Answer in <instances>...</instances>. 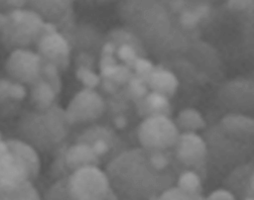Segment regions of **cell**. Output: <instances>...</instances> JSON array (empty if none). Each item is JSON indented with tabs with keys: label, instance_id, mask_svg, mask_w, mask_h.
<instances>
[{
	"label": "cell",
	"instance_id": "obj_28",
	"mask_svg": "<svg viewBox=\"0 0 254 200\" xmlns=\"http://www.w3.org/2000/svg\"><path fill=\"white\" fill-rule=\"evenodd\" d=\"M115 57L117 58L118 62L121 61V64L129 67L130 69L133 68V65L137 58L139 57H146L147 53L141 51L137 48L129 44H119L115 46Z\"/></svg>",
	"mask_w": 254,
	"mask_h": 200
},
{
	"label": "cell",
	"instance_id": "obj_25",
	"mask_svg": "<svg viewBox=\"0 0 254 200\" xmlns=\"http://www.w3.org/2000/svg\"><path fill=\"white\" fill-rule=\"evenodd\" d=\"M134 75L132 69L129 67L118 63L114 66L105 68L100 70L99 76L102 79H108L115 85H117L119 88H123L127 82L130 80V78Z\"/></svg>",
	"mask_w": 254,
	"mask_h": 200
},
{
	"label": "cell",
	"instance_id": "obj_17",
	"mask_svg": "<svg viewBox=\"0 0 254 200\" xmlns=\"http://www.w3.org/2000/svg\"><path fill=\"white\" fill-rule=\"evenodd\" d=\"M36 52L48 63L53 64L60 72L65 71L71 59V47L60 32L44 34L35 46Z\"/></svg>",
	"mask_w": 254,
	"mask_h": 200
},
{
	"label": "cell",
	"instance_id": "obj_15",
	"mask_svg": "<svg viewBox=\"0 0 254 200\" xmlns=\"http://www.w3.org/2000/svg\"><path fill=\"white\" fill-rule=\"evenodd\" d=\"M27 7L37 12L45 22L53 24L69 42L76 26L71 1H27Z\"/></svg>",
	"mask_w": 254,
	"mask_h": 200
},
{
	"label": "cell",
	"instance_id": "obj_10",
	"mask_svg": "<svg viewBox=\"0 0 254 200\" xmlns=\"http://www.w3.org/2000/svg\"><path fill=\"white\" fill-rule=\"evenodd\" d=\"M174 165L178 172L192 170L202 180L207 172V152L204 141L197 133H181L176 145L172 149Z\"/></svg>",
	"mask_w": 254,
	"mask_h": 200
},
{
	"label": "cell",
	"instance_id": "obj_6",
	"mask_svg": "<svg viewBox=\"0 0 254 200\" xmlns=\"http://www.w3.org/2000/svg\"><path fill=\"white\" fill-rule=\"evenodd\" d=\"M41 169L39 152L18 138L0 142V189H15L33 183Z\"/></svg>",
	"mask_w": 254,
	"mask_h": 200
},
{
	"label": "cell",
	"instance_id": "obj_30",
	"mask_svg": "<svg viewBox=\"0 0 254 200\" xmlns=\"http://www.w3.org/2000/svg\"><path fill=\"white\" fill-rule=\"evenodd\" d=\"M75 76L82 83L84 88L95 89L100 85L101 78L93 69L79 66L75 68Z\"/></svg>",
	"mask_w": 254,
	"mask_h": 200
},
{
	"label": "cell",
	"instance_id": "obj_21",
	"mask_svg": "<svg viewBox=\"0 0 254 200\" xmlns=\"http://www.w3.org/2000/svg\"><path fill=\"white\" fill-rule=\"evenodd\" d=\"M149 90L171 99L176 94L180 81L178 76L164 65H155L146 80Z\"/></svg>",
	"mask_w": 254,
	"mask_h": 200
},
{
	"label": "cell",
	"instance_id": "obj_35",
	"mask_svg": "<svg viewBox=\"0 0 254 200\" xmlns=\"http://www.w3.org/2000/svg\"><path fill=\"white\" fill-rule=\"evenodd\" d=\"M245 200H254V198H247V199H245Z\"/></svg>",
	"mask_w": 254,
	"mask_h": 200
},
{
	"label": "cell",
	"instance_id": "obj_1",
	"mask_svg": "<svg viewBox=\"0 0 254 200\" xmlns=\"http://www.w3.org/2000/svg\"><path fill=\"white\" fill-rule=\"evenodd\" d=\"M104 172L118 200H157L178 176L172 150L141 147L123 151L105 165Z\"/></svg>",
	"mask_w": 254,
	"mask_h": 200
},
{
	"label": "cell",
	"instance_id": "obj_31",
	"mask_svg": "<svg viewBox=\"0 0 254 200\" xmlns=\"http://www.w3.org/2000/svg\"><path fill=\"white\" fill-rule=\"evenodd\" d=\"M157 200H204V196L202 194L188 193L174 185L165 190Z\"/></svg>",
	"mask_w": 254,
	"mask_h": 200
},
{
	"label": "cell",
	"instance_id": "obj_8",
	"mask_svg": "<svg viewBox=\"0 0 254 200\" xmlns=\"http://www.w3.org/2000/svg\"><path fill=\"white\" fill-rule=\"evenodd\" d=\"M68 139L89 146L98 157L100 164L104 165L130 149L117 131L111 125L106 124L92 123L79 127L78 130L70 134Z\"/></svg>",
	"mask_w": 254,
	"mask_h": 200
},
{
	"label": "cell",
	"instance_id": "obj_20",
	"mask_svg": "<svg viewBox=\"0 0 254 200\" xmlns=\"http://www.w3.org/2000/svg\"><path fill=\"white\" fill-rule=\"evenodd\" d=\"M28 97L25 85L11 79L6 74L0 75V114H15L21 103Z\"/></svg>",
	"mask_w": 254,
	"mask_h": 200
},
{
	"label": "cell",
	"instance_id": "obj_14",
	"mask_svg": "<svg viewBox=\"0 0 254 200\" xmlns=\"http://www.w3.org/2000/svg\"><path fill=\"white\" fill-rule=\"evenodd\" d=\"M46 61L33 50H15L5 60V74L25 85L27 89L38 82L44 73Z\"/></svg>",
	"mask_w": 254,
	"mask_h": 200
},
{
	"label": "cell",
	"instance_id": "obj_18",
	"mask_svg": "<svg viewBox=\"0 0 254 200\" xmlns=\"http://www.w3.org/2000/svg\"><path fill=\"white\" fill-rule=\"evenodd\" d=\"M223 188L236 200L254 198V162L253 159L231 169L223 178Z\"/></svg>",
	"mask_w": 254,
	"mask_h": 200
},
{
	"label": "cell",
	"instance_id": "obj_5",
	"mask_svg": "<svg viewBox=\"0 0 254 200\" xmlns=\"http://www.w3.org/2000/svg\"><path fill=\"white\" fill-rule=\"evenodd\" d=\"M42 200H118L108 178L99 166L78 168L65 177L54 180Z\"/></svg>",
	"mask_w": 254,
	"mask_h": 200
},
{
	"label": "cell",
	"instance_id": "obj_11",
	"mask_svg": "<svg viewBox=\"0 0 254 200\" xmlns=\"http://www.w3.org/2000/svg\"><path fill=\"white\" fill-rule=\"evenodd\" d=\"M140 147L147 150H172L180 132L168 116H152L143 119L136 129Z\"/></svg>",
	"mask_w": 254,
	"mask_h": 200
},
{
	"label": "cell",
	"instance_id": "obj_3",
	"mask_svg": "<svg viewBox=\"0 0 254 200\" xmlns=\"http://www.w3.org/2000/svg\"><path fill=\"white\" fill-rule=\"evenodd\" d=\"M18 139L32 146L38 152L52 153L70 136L64 109L58 104L46 109H29L21 113L17 124Z\"/></svg>",
	"mask_w": 254,
	"mask_h": 200
},
{
	"label": "cell",
	"instance_id": "obj_4",
	"mask_svg": "<svg viewBox=\"0 0 254 200\" xmlns=\"http://www.w3.org/2000/svg\"><path fill=\"white\" fill-rule=\"evenodd\" d=\"M207 152V172L227 174L234 167L253 159L254 135L224 128L218 121L206 126L200 135Z\"/></svg>",
	"mask_w": 254,
	"mask_h": 200
},
{
	"label": "cell",
	"instance_id": "obj_29",
	"mask_svg": "<svg viewBox=\"0 0 254 200\" xmlns=\"http://www.w3.org/2000/svg\"><path fill=\"white\" fill-rule=\"evenodd\" d=\"M125 93L127 96L133 101L136 102L137 100L144 97L148 92L149 88L147 86L146 81L143 79L133 75L130 80L127 82V84L123 87Z\"/></svg>",
	"mask_w": 254,
	"mask_h": 200
},
{
	"label": "cell",
	"instance_id": "obj_22",
	"mask_svg": "<svg viewBox=\"0 0 254 200\" xmlns=\"http://www.w3.org/2000/svg\"><path fill=\"white\" fill-rule=\"evenodd\" d=\"M136 114L145 119L152 116H168L172 114V105L170 99L154 91H149L144 97L134 102Z\"/></svg>",
	"mask_w": 254,
	"mask_h": 200
},
{
	"label": "cell",
	"instance_id": "obj_2",
	"mask_svg": "<svg viewBox=\"0 0 254 200\" xmlns=\"http://www.w3.org/2000/svg\"><path fill=\"white\" fill-rule=\"evenodd\" d=\"M118 12L146 51L157 57H178L198 40L181 27L167 1H121Z\"/></svg>",
	"mask_w": 254,
	"mask_h": 200
},
{
	"label": "cell",
	"instance_id": "obj_24",
	"mask_svg": "<svg viewBox=\"0 0 254 200\" xmlns=\"http://www.w3.org/2000/svg\"><path fill=\"white\" fill-rule=\"evenodd\" d=\"M218 122L230 131L246 135H254V119L250 115L227 113L224 114Z\"/></svg>",
	"mask_w": 254,
	"mask_h": 200
},
{
	"label": "cell",
	"instance_id": "obj_7",
	"mask_svg": "<svg viewBox=\"0 0 254 200\" xmlns=\"http://www.w3.org/2000/svg\"><path fill=\"white\" fill-rule=\"evenodd\" d=\"M4 13L6 21L0 30V42L8 51L32 50L44 34L58 31L53 24L45 22L27 5Z\"/></svg>",
	"mask_w": 254,
	"mask_h": 200
},
{
	"label": "cell",
	"instance_id": "obj_34",
	"mask_svg": "<svg viewBox=\"0 0 254 200\" xmlns=\"http://www.w3.org/2000/svg\"><path fill=\"white\" fill-rule=\"evenodd\" d=\"M3 140V138H2V134H1V132H0V142Z\"/></svg>",
	"mask_w": 254,
	"mask_h": 200
},
{
	"label": "cell",
	"instance_id": "obj_27",
	"mask_svg": "<svg viewBox=\"0 0 254 200\" xmlns=\"http://www.w3.org/2000/svg\"><path fill=\"white\" fill-rule=\"evenodd\" d=\"M0 200H42V198L33 183L27 182L15 189H0Z\"/></svg>",
	"mask_w": 254,
	"mask_h": 200
},
{
	"label": "cell",
	"instance_id": "obj_12",
	"mask_svg": "<svg viewBox=\"0 0 254 200\" xmlns=\"http://www.w3.org/2000/svg\"><path fill=\"white\" fill-rule=\"evenodd\" d=\"M217 105L227 113L246 114L254 108V80L237 76L223 82L216 93Z\"/></svg>",
	"mask_w": 254,
	"mask_h": 200
},
{
	"label": "cell",
	"instance_id": "obj_26",
	"mask_svg": "<svg viewBox=\"0 0 254 200\" xmlns=\"http://www.w3.org/2000/svg\"><path fill=\"white\" fill-rule=\"evenodd\" d=\"M202 179L192 170H183L177 176L176 186L190 194H201Z\"/></svg>",
	"mask_w": 254,
	"mask_h": 200
},
{
	"label": "cell",
	"instance_id": "obj_23",
	"mask_svg": "<svg viewBox=\"0 0 254 200\" xmlns=\"http://www.w3.org/2000/svg\"><path fill=\"white\" fill-rule=\"evenodd\" d=\"M178 131L181 133H196L206 127V123L201 113L191 107L182 109L175 120H173Z\"/></svg>",
	"mask_w": 254,
	"mask_h": 200
},
{
	"label": "cell",
	"instance_id": "obj_33",
	"mask_svg": "<svg viewBox=\"0 0 254 200\" xmlns=\"http://www.w3.org/2000/svg\"><path fill=\"white\" fill-rule=\"evenodd\" d=\"M204 200H236V199L231 192H229L227 189L222 187L212 191L209 195L204 197Z\"/></svg>",
	"mask_w": 254,
	"mask_h": 200
},
{
	"label": "cell",
	"instance_id": "obj_19",
	"mask_svg": "<svg viewBox=\"0 0 254 200\" xmlns=\"http://www.w3.org/2000/svg\"><path fill=\"white\" fill-rule=\"evenodd\" d=\"M105 112H109L110 120L116 131L126 129L133 121V118L137 116L134 102L127 96L123 88L110 95L105 100Z\"/></svg>",
	"mask_w": 254,
	"mask_h": 200
},
{
	"label": "cell",
	"instance_id": "obj_32",
	"mask_svg": "<svg viewBox=\"0 0 254 200\" xmlns=\"http://www.w3.org/2000/svg\"><path fill=\"white\" fill-rule=\"evenodd\" d=\"M154 68H155V65L150 59H148L147 57H139L135 61L132 71L135 76L146 81Z\"/></svg>",
	"mask_w": 254,
	"mask_h": 200
},
{
	"label": "cell",
	"instance_id": "obj_13",
	"mask_svg": "<svg viewBox=\"0 0 254 200\" xmlns=\"http://www.w3.org/2000/svg\"><path fill=\"white\" fill-rule=\"evenodd\" d=\"M105 99L95 89L83 88L68 102L64 109L71 129L96 123L105 113Z\"/></svg>",
	"mask_w": 254,
	"mask_h": 200
},
{
	"label": "cell",
	"instance_id": "obj_9",
	"mask_svg": "<svg viewBox=\"0 0 254 200\" xmlns=\"http://www.w3.org/2000/svg\"><path fill=\"white\" fill-rule=\"evenodd\" d=\"M50 176L54 180L63 178L85 166H100V161L89 146L67 139L54 152Z\"/></svg>",
	"mask_w": 254,
	"mask_h": 200
},
{
	"label": "cell",
	"instance_id": "obj_16",
	"mask_svg": "<svg viewBox=\"0 0 254 200\" xmlns=\"http://www.w3.org/2000/svg\"><path fill=\"white\" fill-rule=\"evenodd\" d=\"M61 90L60 71L53 64L46 62L42 78L28 88V98L32 109L46 110L56 105Z\"/></svg>",
	"mask_w": 254,
	"mask_h": 200
}]
</instances>
